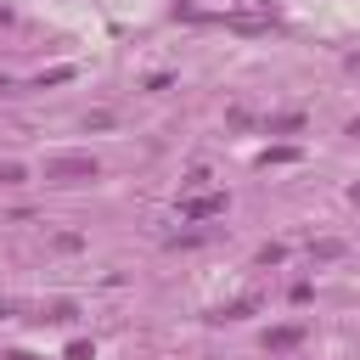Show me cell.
Wrapping results in <instances>:
<instances>
[{
  "mask_svg": "<svg viewBox=\"0 0 360 360\" xmlns=\"http://www.w3.org/2000/svg\"><path fill=\"white\" fill-rule=\"evenodd\" d=\"M96 174H101V163H96L90 152H62V158L45 163V180H62V186H73V180H96Z\"/></svg>",
  "mask_w": 360,
  "mask_h": 360,
  "instance_id": "obj_1",
  "label": "cell"
},
{
  "mask_svg": "<svg viewBox=\"0 0 360 360\" xmlns=\"http://www.w3.org/2000/svg\"><path fill=\"white\" fill-rule=\"evenodd\" d=\"M0 186H6V191L22 186V163H0Z\"/></svg>",
  "mask_w": 360,
  "mask_h": 360,
  "instance_id": "obj_6",
  "label": "cell"
},
{
  "mask_svg": "<svg viewBox=\"0 0 360 360\" xmlns=\"http://www.w3.org/2000/svg\"><path fill=\"white\" fill-rule=\"evenodd\" d=\"M180 214H186V219H208V214H225V197H197V202H186Z\"/></svg>",
  "mask_w": 360,
  "mask_h": 360,
  "instance_id": "obj_2",
  "label": "cell"
},
{
  "mask_svg": "<svg viewBox=\"0 0 360 360\" xmlns=\"http://www.w3.org/2000/svg\"><path fill=\"white\" fill-rule=\"evenodd\" d=\"M315 259H343V242H338V236H326V242H315Z\"/></svg>",
  "mask_w": 360,
  "mask_h": 360,
  "instance_id": "obj_5",
  "label": "cell"
},
{
  "mask_svg": "<svg viewBox=\"0 0 360 360\" xmlns=\"http://www.w3.org/2000/svg\"><path fill=\"white\" fill-rule=\"evenodd\" d=\"M292 129H304V118H298V112H281V118H270V135H292Z\"/></svg>",
  "mask_w": 360,
  "mask_h": 360,
  "instance_id": "obj_4",
  "label": "cell"
},
{
  "mask_svg": "<svg viewBox=\"0 0 360 360\" xmlns=\"http://www.w3.org/2000/svg\"><path fill=\"white\" fill-rule=\"evenodd\" d=\"M0 90H6V79H0Z\"/></svg>",
  "mask_w": 360,
  "mask_h": 360,
  "instance_id": "obj_9",
  "label": "cell"
},
{
  "mask_svg": "<svg viewBox=\"0 0 360 360\" xmlns=\"http://www.w3.org/2000/svg\"><path fill=\"white\" fill-rule=\"evenodd\" d=\"M349 135H354V141H360V118H354V124H349Z\"/></svg>",
  "mask_w": 360,
  "mask_h": 360,
  "instance_id": "obj_7",
  "label": "cell"
},
{
  "mask_svg": "<svg viewBox=\"0 0 360 360\" xmlns=\"http://www.w3.org/2000/svg\"><path fill=\"white\" fill-rule=\"evenodd\" d=\"M298 338H304L298 326H276V332L264 338V349H276V354H287V349H298Z\"/></svg>",
  "mask_w": 360,
  "mask_h": 360,
  "instance_id": "obj_3",
  "label": "cell"
},
{
  "mask_svg": "<svg viewBox=\"0 0 360 360\" xmlns=\"http://www.w3.org/2000/svg\"><path fill=\"white\" fill-rule=\"evenodd\" d=\"M349 68H354V73H360V56H349Z\"/></svg>",
  "mask_w": 360,
  "mask_h": 360,
  "instance_id": "obj_8",
  "label": "cell"
}]
</instances>
